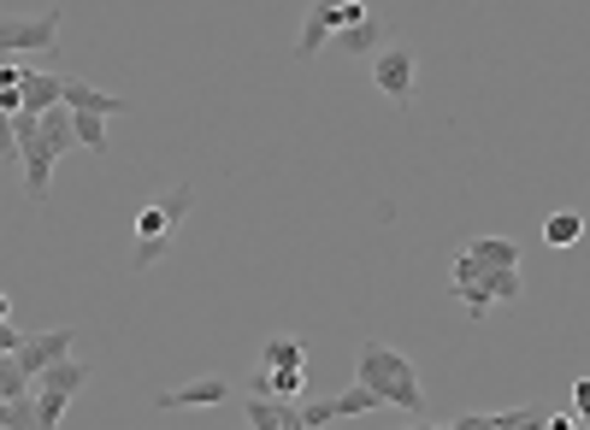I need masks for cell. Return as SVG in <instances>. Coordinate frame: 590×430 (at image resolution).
I'll return each instance as SVG.
<instances>
[{"instance_id": "obj_1", "label": "cell", "mask_w": 590, "mask_h": 430, "mask_svg": "<svg viewBox=\"0 0 590 430\" xmlns=\"http://www.w3.org/2000/svg\"><path fill=\"white\" fill-rule=\"evenodd\" d=\"M354 371H361V383L384 401V407H401V413H413V419H425V390H420V378H413V360L396 354L390 342L366 336Z\"/></svg>"}, {"instance_id": "obj_2", "label": "cell", "mask_w": 590, "mask_h": 430, "mask_svg": "<svg viewBox=\"0 0 590 430\" xmlns=\"http://www.w3.org/2000/svg\"><path fill=\"white\" fill-rule=\"evenodd\" d=\"M190 200H195V189H190V183H178V189H166L160 200H148V207L136 212V248H131V266L136 271H154V266L166 260L171 231H178V219L190 212Z\"/></svg>"}, {"instance_id": "obj_3", "label": "cell", "mask_w": 590, "mask_h": 430, "mask_svg": "<svg viewBox=\"0 0 590 430\" xmlns=\"http://www.w3.org/2000/svg\"><path fill=\"white\" fill-rule=\"evenodd\" d=\"M89 378H95V366H89V360H71V354H65L60 366L41 371L36 390H31V401H36V430H60L65 407H71V395H77Z\"/></svg>"}, {"instance_id": "obj_4", "label": "cell", "mask_w": 590, "mask_h": 430, "mask_svg": "<svg viewBox=\"0 0 590 430\" xmlns=\"http://www.w3.org/2000/svg\"><path fill=\"white\" fill-rule=\"evenodd\" d=\"M12 136H19V165H24V195L36 200H48L53 189V165H60V153L41 142V119L36 112H12Z\"/></svg>"}, {"instance_id": "obj_5", "label": "cell", "mask_w": 590, "mask_h": 430, "mask_svg": "<svg viewBox=\"0 0 590 430\" xmlns=\"http://www.w3.org/2000/svg\"><path fill=\"white\" fill-rule=\"evenodd\" d=\"M361 19H372L366 0H308V24H301V36H296V60H313L325 41H337V30H349V24H361Z\"/></svg>"}, {"instance_id": "obj_6", "label": "cell", "mask_w": 590, "mask_h": 430, "mask_svg": "<svg viewBox=\"0 0 590 430\" xmlns=\"http://www.w3.org/2000/svg\"><path fill=\"white\" fill-rule=\"evenodd\" d=\"M372 89L390 95L396 107H408V100H413V48H408V41H390V48L372 53Z\"/></svg>"}, {"instance_id": "obj_7", "label": "cell", "mask_w": 590, "mask_h": 430, "mask_svg": "<svg viewBox=\"0 0 590 430\" xmlns=\"http://www.w3.org/2000/svg\"><path fill=\"white\" fill-rule=\"evenodd\" d=\"M60 41V7L36 19H0V53H48Z\"/></svg>"}, {"instance_id": "obj_8", "label": "cell", "mask_w": 590, "mask_h": 430, "mask_svg": "<svg viewBox=\"0 0 590 430\" xmlns=\"http://www.w3.org/2000/svg\"><path fill=\"white\" fill-rule=\"evenodd\" d=\"M71 348H77V331H71V324H60V331H24V348H19V371H24V378H41V371H48V366H60L65 360V354Z\"/></svg>"}, {"instance_id": "obj_9", "label": "cell", "mask_w": 590, "mask_h": 430, "mask_svg": "<svg viewBox=\"0 0 590 430\" xmlns=\"http://www.w3.org/2000/svg\"><path fill=\"white\" fill-rule=\"evenodd\" d=\"M225 395H230L225 378H195V383H183V390H160L154 407L160 413H207V407H219Z\"/></svg>"}, {"instance_id": "obj_10", "label": "cell", "mask_w": 590, "mask_h": 430, "mask_svg": "<svg viewBox=\"0 0 590 430\" xmlns=\"http://www.w3.org/2000/svg\"><path fill=\"white\" fill-rule=\"evenodd\" d=\"M60 100H65L71 112H89V119H119V112H124L119 95L95 89V83H83V77H65V95Z\"/></svg>"}, {"instance_id": "obj_11", "label": "cell", "mask_w": 590, "mask_h": 430, "mask_svg": "<svg viewBox=\"0 0 590 430\" xmlns=\"http://www.w3.org/2000/svg\"><path fill=\"white\" fill-rule=\"evenodd\" d=\"M308 390V366H284V371H254L249 378V395H278V401H301Z\"/></svg>"}, {"instance_id": "obj_12", "label": "cell", "mask_w": 590, "mask_h": 430, "mask_svg": "<svg viewBox=\"0 0 590 430\" xmlns=\"http://www.w3.org/2000/svg\"><path fill=\"white\" fill-rule=\"evenodd\" d=\"M19 95H24V112H53L60 107V95H65V77H53V71H24V83H19Z\"/></svg>"}, {"instance_id": "obj_13", "label": "cell", "mask_w": 590, "mask_h": 430, "mask_svg": "<svg viewBox=\"0 0 590 430\" xmlns=\"http://www.w3.org/2000/svg\"><path fill=\"white\" fill-rule=\"evenodd\" d=\"M337 48L372 60L378 48H390V24H384V19H361V24H349V30H337Z\"/></svg>"}, {"instance_id": "obj_14", "label": "cell", "mask_w": 590, "mask_h": 430, "mask_svg": "<svg viewBox=\"0 0 590 430\" xmlns=\"http://www.w3.org/2000/svg\"><path fill=\"white\" fill-rule=\"evenodd\" d=\"M41 142H48L60 160H65L71 148H77V124H71V107H65V100H60L53 112H41Z\"/></svg>"}, {"instance_id": "obj_15", "label": "cell", "mask_w": 590, "mask_h": 430, "mask_svg": "<svg viewBox=\"0 0 590 430\" xmlns=\"http://www.w3.org/2000/svg\"><path fill=\"white\" fill-rule=\"evenodd\" d=\"M467 254L479 266H520V242H514V236H472Z\"/></svg>"}, {"instance_id": "obj_16", "label": "cell", "mask_w": 590, "mask_h": 430, "mask_svg": "<svg viewBox=\"0 0 590 430\" xmlns=\"http://www.w3.org/2000/svg\"><path fill=\"white\" fill-rule=\"evenodd\" d=\"M261 366H266V371L308 366V348H301V336H266V342H261Z\"/></svg>"}, {"instance_id": "obj_17", "label": "cell", "mask_w": 590, "mask_h": 430, "mask_svg": "<svg viewBox=\"0 0 590 430\" xmlns=\"http://www.w3.org/2000/svg\"><path fill=\"white\" fill-rule=\"evenodd\" d=\"M579 236H585V212L561 207V212H550V219H543V242H550V248H573Z\"/></svg>"}, {"instance_id": "obj_18", "label": "cell", "mask_w": 590, "mask_h": 430, "mask_svg": "<svg viewBox=\"0 0 590 430\" xmlns=\"http://www.w3.org/2000/svg\"><path fill=\"white\" fill-rule=\"evenodd\" d=\"M36 383L19 371V354H0V401H24Z\"/></svg>"}, {"instance_id": "obj_19", "label": "cell", "mask_w": 590, "mask_h": 430, "mask_svg": "<svg viewBox=\"0 0 590 430\" xmlns=\"http://www.w3.org/2000/svg\"><path fill=\"white\" fill-rule=\"evenodd\" d=\"M337 419H342V401H337V395L301 401V430H325V425H337Z\"/></svg>"}, {"instance_id": "obj_20", "label": "cell", "mask_w": 590, "mask_h": 430, "mask_svg": "<svg viewBox=\"0 0 590 430\" xmlns=\"http://www.w3.org/2000/svg\"><path fill=\"white\" fill-rule=\"evenodd\" d=\"M71 124H77V148L107 153V119H89V112H71Z\"/></svg>"}, {"instance_id": "obj_21", "label": "cell", "mask_w": 590, "mask_h": 430, "mask_svg": "<svg viewBox=\"0 0 590 430\" xmlns=\"http://www.w3.org/2000/svg\"><path fill=\"white\" fill-rule=\"evenodd\" d=\"M491 419H496L502 430H543V419H550V413H543V407H508V413H491Z\"/></svg>"}, {"instance_id": "obj_22", "label": "cell", "mask_w": 590, "mask_h": 430, "mask_svg": "<svg viewBox=\"0 0 590 430\" xmlns=\"http://www.w3.org/2000/svg\"><path fill=\"white\" fill-rule=\"evenodd\" d=\"M337 401H342V419H361V413H378V407H384V401L372 395L366 383H354V390H342Z\"/></svg>"}, {"instance_id": "obj_23", "label": "cell", "mask_w": 590, "mask_h": 430, "mask_svg": "<svg viewBox=\"0 0 590 430\" xmlns=\"http://www.w3.org/2000/svg\"><path fill=\"white\" fill-rule=\"evenodd\" d=\"M0 160H19V136H12V112H0Z\"/></svg>"}, {"instance_id": "obj_24", "label": "cell", "mask_w": 590, "mask_h": 430, "mask_svg": "<svg viewBox=\"0 0 590 430\" xmlns=\"http://www.w3.org/2000/svg\"><path fill=\"white\" fill-rule=\"evenodd\" d=\"M24 348V331L12 319H0V354H19Z\"/></svg>"}, {"instance_id": "obj_25", "label": "cell", "mask_w": 590, "mask_h": 430, "mask_svg": "<svg viewBox=\"0 0 590 430\" xmlns=\"http://www.w3.org/2000/svg\"><path fill=\"white\" fill-rule=\"evenodd\" d=\"M573 413H579V425H590V378L573 383Z\"/></svg>"}, {"instance_id": "obj_26", "label": "cell", "mask_w": 590, "mask_h": 430, "mask_svg": "<svg viewBox=\"0 0 590 430\" xmlns=\"http://www.w3.org/2000/svg\"><path fill=\"white\" fill-rule=\"evenodd\" d=\"M443 430H491V413H460V419L443 425Z\"/></svg>"}, {"instance_id": "obj_27", "label": "cell", "mask_w": 590, "mask_h": 430, "mask_svg": "<svg viewBox=\"0 0 590 430\" xmlns=\"http://www.w3.org/2000/svg\"><path fill=\"white\" fill-rule=\"evenodd\" d=\"M0 319H12V295L7 290H0Z\"/></svg>"}, {"instance_id": "obj_28", "label": "cell", "mask_w": 590, "mask_h": 430, "mask_svg": "<svg viewBox=\"0 0 590 430\" xmlns=\"http://www.w3.org/2000/svg\"><path fill=\"white\" fill-rule=\"evenodd\" d=\"M408 430H443V425H431V419H420V425H408Z\"/></svg>"}, {"instance_id": "obj_29", "label": "cell", "mask_w": 590, "mask_h": 430, "mask_svg": "<svg viewBox=\"0 0 590 430\" xmlns=\"http://www.w3.org/2000/svg\"><path fill=\"white\" fill-rule=\"evenodd\" d=\"M491 430H502V425H496V419H491Z\"/></svg>"}]
</instances>
